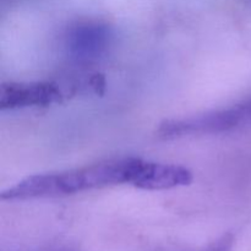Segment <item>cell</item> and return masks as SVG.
Listing matches in <instances>:
<instances>
[{
  "mask_svg": "<svg viewBox=\"0 0 251 251\" xmlns=\"http://www.w3.org/2000/svg\"><path fill=\"white\" fill-rule=\"evenodd\" d=\"M136 157L112 159L68 171L34 174L1 193L2 200L68 196L107 186L130 184Z\"/></svg>",
  "mask_w": 251,
  "mask_h": 251,
  "instance_id": "1",
  "label": "cell"
},
{
  "mask_svg": "<svg viewBox=\"0 0 251 251\" xmlns=\"http://www.w3.org/2000/svg\"><path fill=\"white\" fill-rule=\"evenodd\" d=\"M247 125H251V100L195 117L166 120L159 125L157 132L164 139H180L221 134Z\"/></svg>",
  "mask_w": 251,
  "mask_h": 251,
  "instance_id": "2",
  "label": "cell"
},
{
  "mask_svg": "<svg viewBox=\"0 0 251 251\" xmlns=\"http://www.w3.org/2000/svg\"><path fill=\"white\" fill-rule=\"evenodd\" d=\"M113 41V31L107 24L83 20L71 25L65 33V49L71 59L91 63L107 53Z\"/></svg>",
  "mask_w": 251,
  "mask_h": 251,
  "instance_id": "3",
  "label": "cell"
},
{
  "mask_svg": "<svg viewBox=\"0 0 251 251\" xmlns=\"http://www.w3.org/2000/svg\"><path fill=\"white\" fill-rule=\"evenodd\" d=\"M64 92L55 82H6L0 86V109L46 107L63 100Z\"/></svg>",
  "mask_w": 251,
  "mask_h": 251,
  "instance_id": "4",
  "label": "cell"
},
{
  "mask_svg": "<svg viewBox=\"0 0 251 251\" xmlns=\"http://www.w3.org/2000/svg\"><path fill=\"white\" fill-rule=\"evenodd\" d=\"M191 181L193 173L185 167L137 158L130 185L141 190H169Z\"/></svg>",
  "mask_w": 251,
  "mask_h": 251,
  "instance_id": "5",
  "label": "cell"
},
{
  "mask_svg": "<svg viewBox=\"0 0 251 251\" xmlns=\"http://www.w3.org/2000/svg\"><path fill=\"white\" fill-rule=\"evenodd\" d=\"M233 243H234V238L232 234L223 235L221 239L213 243L210 248H207L205 251H232Z\"/></svg>",
  "mask_w": 251,
  "mask_h": 251,
  "instance_id": "6",
  "label": "cell"
}]
</instances>
